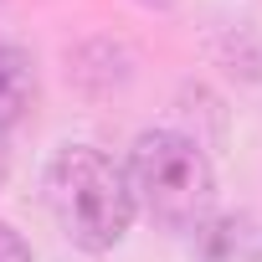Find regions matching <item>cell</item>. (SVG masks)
Returning <instances> with one entry per match:
<instances>
[{
    "label": "cell",
    "instance_id": "obj_4",
    "mask_svg": "<svg viewBox=\"0 0 262 262\" xmlns=\"http://www.w3.org/2000/svg\"><path fill=\"white\" fill-rule=\"evenodd\" d=\"M195 236H201V262H257L262 257L257 231L236 216H226V221L211 216L206 226H195Z\"/></svg>",
    "mask_w": 262,
    "mask_h": 262
},
{
    "label": "cell",
    "instance_id": "obj_1",
    "mask_svg": "<svg viewBox=\"0 0 262 262\" xmlns=\"http://www.w3.org/2000/svg\"><path fill=\"white\" fill-rule=\"evenodd\" d=\"M47 206L62 236L82 252H113L134 226V190L123 165L93 144H62L47 165Z\"/></svg>",
    "mask_w": 262,
    "mask_h": 262
},
{
    "label": "cell",
    "instance_id": "obj_7",
    "mask_svg": "<svg viewBox=\"0 0 262 262\" xmlns=\"http://www.w3.org/2000/svg\"><path fill=\"white\" fill-rule=\"evenodd\" d=\"M139 6H149V11H165V6H175V0H139Z\"/></svg>",
    "mask_w": 262,
    "mask_h": 262
},
{
    "label": "cell",
    "instance_id": "obj_3",
    "mask_svg": "<svg viewBox=\"0 0 262 262\" xmlns=\"http://www.w3.org/2000/svg\"><path fill=\"white\" fill-rule=\"evenodd\" d=\"M36 98H41L36 57L16 41H0V134L21 128L36 113Z\"/></svg>",
    "mask_w": 262,
    "mask_h": 262
},
{
    "label": "cell",
    "instance_id": "obj_2",
    "mask_svg": "<svg viewBox=\"0 0 262 262\" xmlns=\"http://www.w3.org/2000/svg\"><path fill=\"white\" fill-rule=\"evenodd\" d=\"M128 190L134 206H144L165 231H195L211 221L216 206V170L206 149L175 128H149L128 149Z\"/></svg>",
    "mask_w": 262,
    "mask_h": 262
},
{
    "label": "cell",
    "instance_id": "obj_6",
    "mask_svg": "<svg viewBox=\"0 0 262 262\" xmlns=\"http://www.w3.org/2000/svg\"><path fill=\"white\" fill-rule=\"evenodd\" d=\"M6 175H11V144H6V134H0V185H6Z\"/></svg>",
    "mask_w": 262,
    "mask_h": 262
},
{
    "label": "cell",
    "instance_id": "obj_5",
    "mask_svg": "<svg viewBox=\"0 0 262 262\" xmlns=\"http://www.w3.org/2000/svg\"><path fill=\"white\" fill-rule=\"evenodd\" d=\"M0 262H31V247L11 221H0Z\"/></svg>",
    "mask_w": 262,
    "mask_h": 262
}]
</instances>
